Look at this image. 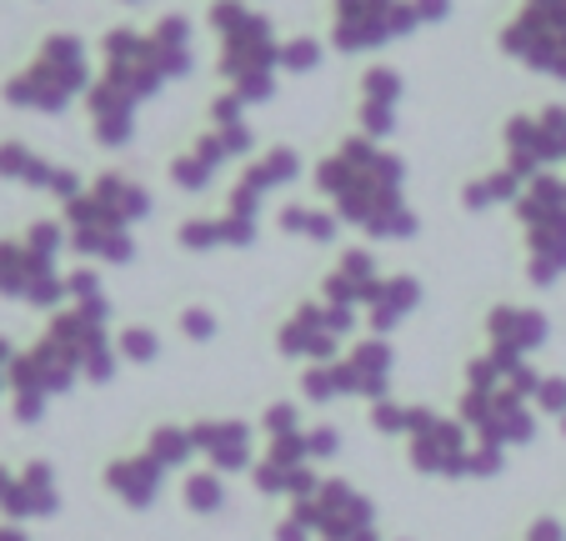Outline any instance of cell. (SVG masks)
<instances>
[{"instance_id": "1", "label": "cell", "mask_w": 566, "mask_h": 541, "mask_svg": "<svg viewBox=\"0 0 566 541\" xmlns=\"http://www.w3.org/2000/svg\"><path fill=\"white\" fill-rule=\"evenodd\" d=\"M407 446H411V467L427 471V477H471L476 446L467 441L461 422H441L437 412H427L417 431L407 436Z\"/></svg>"}, {"instance_id": "2", "label": "cell", "mask_w": 566, "mask_h": 541, "mask_svg": "<svg viewBox=\"0 0 566 541\" xmlns=\"http://www.w3.org/2000/svg\"><path fill=\"white\" fill-rule=\"evenodd\" d=\"M55 507H61V497H55L51 467L35 461V467H25L21 477L0 467V511H11V517H51Z\"/></svg>"}, {"instance_id": "3", "label": "cell", "mask_w": 566, "mask_h": 541, "mask_svg": "<svg viewBox=\"0 0 566 541\" xmlns=\"http://www.w3.org/2000/svg\"><path fill=\"white\" fill-rule=\"evenodd\" d=\"M196 436V451L211 461V471H247L251 467V426L241 422H206V426H191Z\"/></svg>"}, {"instance_id": "4", "label": "cell", "mask_w": 566, "mask_h": 541, "mask_svg": "<svg viewBox=\"0 0 566 541\" xmlns=\"http://www.w3.org/2000/svg\"><path fill=\"white\" fill-rule=\"evenodd\" d=\"M106 487L116 491L126 507H150V501L160 497V487H166V467H160L150 451H140V457H126V461H111L106 471Z\"/></svg>"}, {"instance_id": "5", "label": "cell", "mask_w": 566, "mask_h": 541, "mask_svg": "<svg viewBox=\"0 0 566 541\" xmlns=\"http://www.w3.org/2000/svg\"><path fill=\"white\" fill-rule=\"evenodd\" d=\"M146 451H150V457H156L166 471H176V467H186V461L196 457V436L181 431V426H160V431L150 436Z\"/></svg>"}, {"instance_id": "6", "label": "cell", "mask_w": 566, "mask_h": 541, "mask_svg": "<svg viewBox=\"0 0 566 541\" xmlns=\"http://www.w3.org/2000/svg\"><path fill=\"white\" fill-rule=\"evenodd\" d=\"M186 507L201 511V517H216V511L226 507L221 471H191V477H186Z\"/></svg>"}, {"instance_id": "7", "label": "cell", "mask_w": 566, "mask_h": 541, "mask_svg": "<svg viewBox=\"0 0 566 541\" xmlns=\"http://www.w3.org/2000/svg\"><path fill=\"white\" fill-rule=\"evenodd\" d=\"M306 451H311V461H332L336 451H342L336 426H311V431H306Z\"/></svg>"}, {"instance_id": "8", "label": "cell", "mask_w": 566, "mask_h": 541, "mask_svg": "<svg viewBox=\"0 0 566 541\" xmlns=\"http://www.w3.org/2000/svg\"><path fill=\"white\" fill-rule=\"evenodd\" d=\"M536 406H542L546 416H562V412H566V382H556V376H546V382L536 386Z\"/></svg>"}, {"instance_id": "9", "label": "cell", "mask_w": 566, "mask_h": 541, "mask_svg": "<svg viewBox=\"0 0 566 541\" xmlns=\"http://www.w3.org/2000/svg\"><path fill=\"white\" fill-rule=\"evenodd\" d=\"M120 351H126L130 361H150L156 356V336H150V331H126V336H120Z\"/></svg>"}, {"instance_id": "10", "label": "cell", "mask_w": 566, "mask_h": 541, "mask_svg": "<svg viewBox=\"0 0 566 541\" xmlns=\"http://www.w3.org/2000/svg\"><path fill=\"white\" fill-rule=\"evenodd\" d=\"M186 331H191V336H211V316H191Z\"/></svg>"}, {"instance_id": "11", "label": "cell", "mask_w": 566, "mask_h": 541, "mask_svg": "<svg viewBox=\"0 0 566 541\" xmlns=\"http://www.w3.org/2000/svg\"><path fill=\"white\" fill-rule=\"evenodd\" d=\"M0 541H25L21 531H11V527H0Z\"/></svg>"}]
</instances>
